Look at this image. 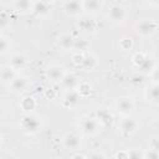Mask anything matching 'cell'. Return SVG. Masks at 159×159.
Masks as SVG:
<instances>
[{"label":"cell","mask_w":159,"mask_h":159,"mask_svg":"<svg viewBox=\"0 0 159 159\" xmlns=\"http://www.w3.org/2000/svg\"><path fill=\"white\" fill-rule=\"evenodd\" d=\"M77 127L80 133L84 137H94L103 128L97 117L89 114H82L77 120Z\"/></svg>","instance_id":"6da1fadb"},{"label":"cell","mask_w":159,"mask_h":159,"mask_svg":"<svg viewBox=\"0 0 159 159\" xmlns=\"http://www.w3.org/2000/svg\"><path fill=\"white\" fill-rule=\"evenodd\" d=\"M41 119L39 116H36L34 112L32 113H24L22 118L20 119V128L25 134H36L41 129Z\"/></svg>","instance_id":"7a4b0ae2"},{"label":"cell","mask_w":159,"mask_h":159,"mask_svg":"<svg viewBox=\"0 0 159 159\" xmlns=\"http://www.w3.org/2000/svg\"><path fill=\"white\" fill-rule=\"evenodd\" d=\"M132 62H133L134 66H137L138 68H140L142 71H145L148 73H150L157 67L153 57L147 52H135V53H133Z\"/></svg>","instance_id":"3957f363"},{"label":"cell","mask_w":159,"mask_h":159,"mask_svg":"<svg viewBox=\"0 0 159 159\" xmlns=\"http://www.w3.org/2000/svg\"><path fill=\"white\" fill-rule=\"evenodd\" d=\"M158 26H159V24H158L157 20H147V19H144V20H140V21H138L135 24L134 30H135L138 36H140L143 39H148V37H152L157 32Z\"/></svg>","instance_id":"277c9868"},{"label":"cell","mask_w":159,"mask_h":159,"mask_svg":"<svg viewBox=\"0 0 159 159\" xmlns=\"http://www.w3.org/2000/svg\"><path fill=\"white\" fill-rule=\"evenodd\" d=\"M134 108H135V101L132 96H122L114 102V109L120 117L130 116Z\"/></svg>","instance_id":"5b68a950"},{"label":"cell","mask_w":159,"mask_h":159,"mask_svg":"<svg viewBox=\"0 0 159 159\" xmlns=\"http://www.w3.org/2000/svg\"><path fill=\"white\" fill-rule=\"evenodd\" d=\"M107 17L112 24L120 25L128 17V9L120 4H114L109 7V10L107 12Z\"/></svg>","instance_id":"8992f818"},{"label":"cell","mask_w":159,"mask_h":159,"mask_svg":"<svg viewBox=\"0 0 159 159\" xmlns=\"http://www.w3.org/2000/svg\"><path fill=\"white\" fill-rule=\"evenodd\" d=\"M9 89L12 92V93H16V94H22L25 93L26 91H29V87H30V80L27 76L25 75H21V73H16V76L11 80V82L7 84Z\"/></svg>","instance_id":"52a82bcc"},{"label":"cell","mask_w":159,"mask_h":159,"mask_svg":"<svg viewBox=\"0 0 159 159\" xmlns=\"http://www.w3.org/2000/svg\"><path fill=\"white\" fill-rule=\"evenodd\" d=\"M139 127H140L139 122L130 116H123L118 122V129L124 135H132L137 133Z\"/></svg>","instance_id":"ba28073f"},{"label":"cell","mask_w":159,"mask_h":159,"mask_svg":"<svg viewBox=\"0 0 159 159\" xmlns=\"http://www.w3.org/2000/svg\"><path fill=\"white\" fill-rule=\"evenodd\" d=\"M62 145L65 149L67 150H73V152H77L81 149L82 147V137L76 133V132H70V133H66L63 137H62Z\"/></svg>","instance_id":"9c48e42d"},{"label":"cell","mask_w":159,"mask_h":159,"mask_svg":"<svg viewBox=\"0 0 159 159\" xmlns=\"http://www.w3.org/2000/svg\"><path fill=\"white\" fill-rule=\"evenodd\" d=\"M81 99H82V97L80 96V93L77 92V89H66L63 92V94H62L61 104L65 108L75 109L80 104Z\"/></svg>","instance_id":"30bf717a"},{"label":"cell","mask_w":159,"mask_h":159,"mask_svg":"<svg viewBox=\"0 0 159 159\" xmlns=\"http://www.w3.org/2000/svg\"><path fill=\"white\" fill-rule=\"evenodd\" d=\"M66 72H67V70H66L63 66H60V65H51V66H48V67L46 68L45 76H46L47 81H48L50 83H52V84H58Z\"/></svg>","instance_id":"8fae6325"},{"label":"cell","mask_w":159,"mask_h":159,"mask_svg":"<svg viewBox=\"0 0 159 159\" xmlns=\"http://www.w3.org/2000/svg\"><path fill=\"white\" fill-rule=\"evenodd\" d=\"M62 11L71 17H80L83 14L81 0H63Z\"/></svg>","instance_id":"7c38bea8"},{"label":"cell","mask_w":159,"mask_h":159,"mask_svg":"<svg viewBox=\"0 0 159 159\" xmlns=\"http://www.w3.org/2000/svg\"><path fill=\"white\" fill-rule=\"evenodd\" d=\"M83 12L89 16L98 15L104 7V0H81Z\"/></svg>","instance_id":"4fadbf2b"},{"label":"cell","mask_w":159,"mask_h":159,"mask_svg":"<svg viewBox=\"0 0 159 159\" xmlns=\"http://www.w3.org/2000/svg\"><path fill=\"white\" fill-rule=\"evenodd\" d=\"M144 99L145 102L157 106L159 103V86L157 81H152L144 88Z\"/></svg>","instance_id":"5bb4252c"},{"label":"cell","mask_w":159,"mask_h":159,"mask_svg":"<svg viewBox=\"0 0 159 159\" xmlns=\"http://www.w3.org/2000/svg\"><path fill=\"white\" fill-rule=\"evenodd\" d=\"M80 82H81V80H80V77L75 72L67 71L65 73V76L62 77V80L60 81L58 84H60V87H62L66 91V89H76Z\"/></svg>","instance_id":"9a60e30c"},{"label":"cell","mask_w":159,"mask_h":159,"mask_svg":"<svg viewBox=\"0 0 159 159\" xmlns=\"http://www.w3.org/2000/svg\"><path fill=\"white\" fill-rule=\"evenodd\" d=\"M9 65H10L14 70H16V71L22 70V68H25L26 65H27V57H26V55L22 53V52H15V53H11Z\"/></svg>","instance_id":"2e32d148"},{"label":"cell","mask_w":159,"mask_h":159,"mask_svg":"<svg viewBox=\"0 0 159 159\" xmlns=\"http://www.w3.org/2000/svg\"><path fill=\"white\" fill-rule=\"evenodd\" d=\"M78 29L84 34H92L97 29V24L94 20L91 19L89 15H84L78 20Z\"/></svg>","instance_id":"e0dca14e"},{"label":"cell","mask_w":159,"mask_h":159,"mask_svg":"<svg viewBox=\"0 0 159 159\" xmlns=\"http://www.w3.org/2000/svg\"><path fill=\"white\" fill-rule=\"evenodd\" d=\"M16 73H17V71L14 70L9 63L1 65L0 66V82L7 86L11 82V80L16 76Z\"/></svg>","instance_id":"ac0fdd59"},{"label":"cell","mask_w":159,"mask_h":159,"mask_svg":"<svg viewBox=\"0 0 159 159\" xmlns=\"http://www.w3.org/2000/svg\"><path fill=\"white\" fill-rule=\"evenodd\" d=\"M96 117H97V119L99 120V123L102 124V127H108V125H111V124L113 123V119H114L113 113H112L109 109H107V108H99V109H97Z\"/></svg>","instance_id":"d6986e66"},{"label":"cell","mask_w":159,"mask_h":159,"mask_svg":"<svg viewBox=\"0 0 159 159\" xmlns=\"http://www.w3.org/2000/svg\"><path fill=\"white\" fill-rule=\"evenodd\" d=\"M20 109L22 111V113H32L37 106V102L35 99V97L32 96H24L20 101Z\"/></svg>","instance_id":"ffe728a7"},{"label":"cell","mask_w":159,"mask_h":159,"mask_svg":"<svg viewBox=\"0 0 159 159\" xmlns=\"http://www.w3.org/2000/svg\"><path fill=\"white\" fill-rule=\"evenodd\" d=\"M97 66H98L97 57L94 55H92V53L86 52L84 53V57H83V61H82V63H81L80 67L82 70H84V71H93V70L97 68Z\"/></svg>","instance_id":"44dd1931"},{"label":"cell","mask_w":159,"mask_h":159,"mask_svg":"<svg viewBox=\"0 0 159 159\" xmlns=\"http://www.w3.org/2000/svg\"><path fill=\"white\" fill-rule=\"evenodd\" d=\"M31 12H34L36 16H46L50 12V5L41 0H35L32 1Z\"/></svg>","instance_id":"7402d4cb"},{"label":"cell","mask_w":159,"mask_h":159,"mask_svg":"<svg viewBox=\"0 0 159 159\" xmlns=\"http://www.w3.org/2000/svg\"><path fill=\"white\" fill-rule=\"evenodd\" d=\"M75 43V37L71 34H62L58 37V46L63 51H72Z\"/></svg>","instance_id":"603a6c76"},{"label":"cell","mask_w":159,"mask_h":159,"mask_svg":"<svg viewBox=\"0 0 159 159\" xmlns=\"http://www.w3.org/2000/svg\"><path fill=\"white\" fill-rule=\"evenodd\" d=\"M14 7L20 14H27V12H31L32 1L31 0H15L14 1Z\"/></svg>","instance_id":"cb8c5ba5"},{"label":"cell","mask_w":159,"mask_h":159,"mask_svg":"<svg viewBox=\"0 0 159 159\" xmlns=\"http://www.w3.org/2000/svg\"><path fill=\"white\" fill-rule=\"evenodd\" d=\"M76 89H77V92L80 93V96L82 98H86V97H89V94L92 93V84L89 82L81 81Z\"/></svg>","instance_id":"d4e9b609"},{"label":"cell","mask_w":159,"mask_h":159,"mask_svg":"<svg viewBox=\"0 0 159 159\" xmlns=\"http://www.w3.org/2000/svg\"><path fill=\"white\" fill-rule=\"evenodd\" d=\"M11 47H12L11 40L4 35H0V56L7 55L11 50Z\"/></svg>","instance_id":"484cf974"},{"label":"cell","mask_w":159,"mask_h":159,"mask_svg":"<svg viewBox=\"0 0 159 159\" xmlns=\"http://www.w3.org/2000/svg\"><path fill=\"white\" fill-rule=\"evenodd\" d=\"M89 48V42L86 40H80V39H75V43H73V50L72 51H78V52H87Z\"/></svg>","instance_id":"4316f807"},{"label":"cell","mask_w":159,"mask_h":159,"mask_svg":"<svg viewBox=\"0 0 159 159\" xmlns=\"http://www.w3.org/2000/svg\"><path fill=\"white\" fill-rule=\"evenodd\" d=\"M134 46V41L132 37L129 36H123L122 39H119V47L123 50V51H128V50H132Z\"/></svg>","instance_id":"83f0119b"},{"label":"cell","mask_w":159,"mask_h":159,"mask_svg":"<svg viewBox=\"0 0 159 159\" xmlns=\"http://www.w3.org/2000/svg\"><path fill=\"white\" fill-rule=\"evenodd\" d=\"M159 152L157 147H149L148 149L143 150V159H158Z\"/></svg>","instance_id":"f1b7e54d"},{"label":"cell","mask_w":159,"mask_h":159,"mask_svg":"<svg viewBox=\"0 0 159 159\" xmlns=\"http://www.w3.org/2000/svg\"><path fill=\"white\" fill-rule=\"evenodd\" d=\"M84 53L86 52H78V51H73L72 56H71V60H72V63L77 67L81 66L82 61H83V57H84Z\"/></svg>","instance_id":"f546056e"},{"label":"cell","mask_w":159,"mask_h":159,"mask_svg":"<svg viewBox=\"0 0 159 159\" xmlns=\"http://www.w3.org/2000/svg\"><path fill=\"white\" fill-rule=\"evenodd\" d=\"M43 97H45L46 99H48V101H53V99L57 97V92H56V89H53L52 87H48V88H46V89L43 91Z\"/></svg>","instance_id":"4dcf8cb0"},{"label":"cell","mask_w":159,"mask_h":159,"mask_svg":"<svg viewBox=\"0 0 159 159\" xmlns=\"http://www.w3.org/2000/svg\"><path fill=\"white\" fill-rule=\"evenodd\" d=\"M128 158L132 159H143V150L139 149H129L128 150Z\"/></svg>","instance_id":"1f68e13d"},{"label":"cell","mask_w":159,"mask_h":159,"mask_svg":"<svg viewBox=\"0 0 159 159\" xmlns=\"http://www.w3.org/2000/svg\"><path fill=\"white\" fill-rule=\"evenodd\" d=\"M7 22H9V17H7V14H6L5 11H2V12L0 14V27H2V26H6V25H7Z\"/></svg>","instance_id":"d6a6232c"},{"label":"cell","mask_w":159,"mask_h":159,"mask_svg":"<svg viewBox=\"0 0 159 159\" xmlns=\"http://www.w3.org/2000/svg\"><path fill=\"white\" fill-rule=\"evenodd\" d=\"M114 158H124L128 159V150H123V152H118L114 154Z\"/></svg>","instance_id":"836d02e7"},{"label":"cell","mask_w":159,"mask_h":159,"mask_svg":"<svg viewBox=\"0 0 159 159\" xmlns=\"http://www.w3.org/2000/svg\"><path fill=\"white\" fill-rule=\"evenodd\" d=\"M147 4H149V6L152 7H158L159 6V0H145Z\"/></svg>","instance_id":"e575fe53"},{"label":"cell","mask_w":159,"mask_h":159,"mask_svg":"<svg viewBox=\"0 0 159 159\" xmlns=\"http://www.w3.org/2000/svg\"><path fill=\"white\" fill-rule=\"evenodd\" d=\"M89 158H106V154L103 153H93L89 155Z\"/></svg>","instance_id":"d590c367"},{"label":"cell","mask_w":159,"mask_h":159,"mask_svg":"<svg viewBox=\"0 0 159 159\" xmlns=\"http://www.w3.org/2000/svg\"><path fill=\"white\" fill-rule=\"evenodd\" d=\"M71 158H87L86 154H81V153H75L71 155Z\"/></svg>","instance_id":"8d00e7d4"},{"label":"cell","mask_w":159,"mask_h":159,"mask_svg":"<svg viewBox=\"0 0 159 159\" xmlns=\"http://www.w3.org/2000/svg\"><path fill=\"white\" fill-rule=\"evenodd\" d=\"M41 1H43V2H46V4H48V5H50V4H52V2H55L56 0H41Z\"/></svg>","instance_id":"74e56055"},{"label":"cell","mask_w":159,"mask_h":159,"mask_svg":"<svg viewBox=\"0 0 159 159\" xmlns=\"http://www.w3.org/2000/svg\"><path fill=\"white\" fill-rule=\"evenodd\" d=\"M2 11H4V7H2V5H1V4H0V14H1V12H2Z\"/></svg>","instance_id":"f35d334b"},{"label":"cell","mask_w":159,"mask_h":159,"mask_svg":"<svg viewBox=\"0 0 159 159\" xmlns=\"http://www.w3.org/2000/svg\"><path fill=\"white\" fill-rule=\"evenodd\" d=\"M0 143H1V134H0Z\"/></svg>","instance_id":"ab89813d"}]
</instances>
